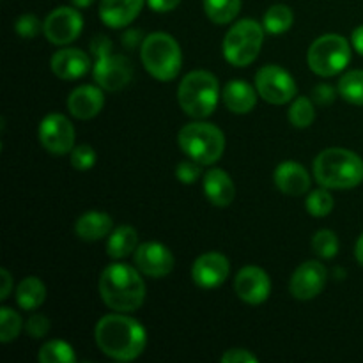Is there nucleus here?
I'll use <instances>...</instances> for the list:
<instances>
[{
    "mask_svg": "<svg viewBox=\"0 0 363 363\" xmlns=\"http://www.w3.org/2000/svg\"><path fill=\"white\" fill-rule=\"evenodd\" d=\"M96 346L108 358L119 362L137 360L145 350V328L124 312L103 315L94 328Z\"/></svg>",
    "mask_w": 363,
    "mask_h": 363,
    "instance_id": "1",
    "label": "nucleus"
},
{
    "mask_svg": "<svg viewBox=\"0 0 363 363\" xmlns=\"http://www.w3.org/2000/svg\"><path fill=\"white\" fill-rule=\"evenodd\" d=\"M140 269L116 262L103 269L99 277V294L108 308L116 312H135L144 305L145 284Z\"/></svg>",
    "mask_w": 363,
    "mask_h": 363,
    "instance_id": "2",
    "label": "nucleus"
},
{
    "mask_svg": "<svg viewBox=\"0 0 363 363\" xmlns=\"http://www.w3.org/2000/svg\"><path fill=\"white\" fill-rule=\"evenodd\" d=\"M314 177L325 188L350 190L363 181V160L350 149H325L314 160Z\"/></svg>",
    "mask_w": 363,
    "mask_h": 363,
    "instance_id": "3",
    "label": "nucleus"
},
{
    "mask_svg": "<svg viewBox=\"0 0 363 363\" xmlns=\"http://www.w3.org/2000/svg\"><path fill=\"white\" fill-rule=\"evenodd\" d=\"M220 98L218 80L209 71H190L186 77L181 80L177 89V101L194 119H206L216 110Z\"/></svg>",
    "mask_w": 363,
    "mask_h": 363,
    "instance_id": "4",
    "label": "nucleus"
},
{
    "mask_svg": "<svg viewBox=\"0 0 363 363\" xmlns=\"http://www.w3.org/2000/svg\"><path fill=\"white\" fill-rule=\"evenodd\" d=\"M140 59L151 77L160 82H170L181 73L183 53L176 39L165 32H152L144 38Z\"/></svg>",
    "mask_w": 363,
    "mask_h": 363,
    "instance_id": "5",
    "label": "nucleus"
},
{
    "mask_svg": "<svg viewBox=\"0 0 363 363\" xmlns=\"http://www.w3.org/2000/svg\"><path fill=\"white\" fill-rule=\"evenodd\" d=\"M91 52L96 57L92 66L96 84L110 92L123 91L133 78V64L119 53H112V41L106 35H96L91 43Z\"/></svg>",
    "mask_w": 363,
    "mask_h": 363,
    "instance_id": "6",
    "label": "nucleus"
},
{
    "mask_svg": "<svg viewBox=\"0 0 363 363\" xmlns=\"http://www.w3.org/2000/svg\"><path fill=\"white\" fill-rule=\"evenodd\" d=\"M177 142L184 155L201 165H213L225 151L222 130L209 123H190L181 128Z\"/></svg>",
    "mask_w": 363,
    "mask_h": 363,
    "instance_id": "7",
    "label": "nucleus"
},
{
    "mask_svg": "<svg viewBox=\"0 0 363 363\" xmlns=\"http://www.w3.org/2000/svg\"><path fill=\"white\" fill-rule=\"evenodd\" d=\"M264 32V27L250 18L236 21L223 38L222 50L227 62L236 67L250 66L261 52Z\"/></svg>",
    "mask_w": 363,
    "mask_h": 363,
    "instance_id": "8",
    "label": "nucleus"
},
{
    "mask_svg": "<svg viewBox=\"0 0 363 363\" xmlns=\"http://www.w3.org/2000/svg\"><path fill=\"white\" fill-rule=\"evenodd\" d=\"M307 62L319 77H335L351 62V45L344 35H321L308 48Z\"/></svg>",
    "mask_w": 363,
    "mask_h": 363,
    "instance_id": "9",
    "label": "nucleus"
},
{
    "mask_svg": "<svg viewBox=\"0 0 363 363\" xmlns=\"http://www.w3.org/2000/svg\"><path fill=\"white\" fill-rule=\"evenodd\" d=\"M255 89L264 101L284 105L296 96V82L284 67L277 64L262 66L255 74Z\"/></svg>",
    "mask_w": 363,
    "mask_h": 363,
    "instance_id": "10",
    "label": "nucleus"
},
{
    "mask_svg": "<svg viewBox=\"0 0 363 363\" xmlns=\"http://www.w3.org/2000/svg\"><path fill=\"white\" fill-rule=\"evenodd\" d=\"M39 142L52 155H67L74 147V128L62 113H48L39 123Z\"/></svg>",
    "mask_w": 363,
    "mask_h": 363,
    "instance_id": "11",
    "label": "nucleus"
},
{
    "mask_svg": "<svg viewBox=\"0 0 363 363\" xmlns=\"http://www.w3.org/2000/svg\"><path fill=\"white\" fill-rule=\"evenodd\" d=\"M82 28H84V18L73 7H57L52 13L46 16L45 20V38L48 39L52 45H69L74 39L80 35Z\"/></svg>",
    "mask_w": 363,
    "mask_h": 363,
    "instance_id": "12",
    "label": "nucleus"
},
{
    "mask_svg": "<svg viewBox=\"0 0 363 363\" xmlns=\"http://www.w3.org/2000/svg\"><path fill=\"white\" fill-rule=\"evenodd\" d=\"M328 280V272L318 261H307L296 268L289 282V291L296 300L307 301L323 293Z\"/></svg>",
    "mask_w": 363,
    "mask_h": 363,
    "instance_id": "13",
    "label": "nucleus"
},
{
    "mask_svg": "<svg viewBox=\"0 0 363 363\" xmlns=\"http://www.w3.org/2000/svg\"><path fill=\"white\" fill-rule=\"evenodd\" d=\"M135 264L145 277L163 279L174 269V255L165 245L147 241L138 245L135 250Z\"/></svg>",
    "mask_w": 363,
    "mask_h": 363,
    "instance_id": "14",
    "label": "nucleus"
},
{
    "mask_svg": "<svg viewBox=\"0 0 363 363\" xmlns=\"http://www.w3.org/2000/svg\"><path fill=\"white\" fill-rule=\"evenodd\" d=\"M236 294L248 305L264 303L272 293V280L259 266H245L234 280Z\"/></svg>",
    "mask_w": 363,
    "mask_h": 363,
    "instance_id": "15",
    "label": "nucleus"
},
{
    "mask_svg": "<svg viewBox=\"0 0 363 363\" xmlns=\"http://www.w3.org/2000/svg\"><path fill=\"white\" fill-rule=\"evenodd\" d=\"M230 272L229 259L220 252L202 254L191 266V279L202 289H216L227 280Z\"/></svg>",
    "mask_w": 363,
    "mask_h": 363,
    "instance_id": "16",
    "label": "nucleus"
},
{
    "mask_svg": "<svg viewBox=\"0 0 363 363\" xmlns=\"http://www.w3.org/2000/svg\"><path fill=\"white\" fill-rule=\"evenodd\" d=\"M50 67L60 80H77L91 69V59L80 48H62L53 53Z\"/></svg>",
    "mask_w": 363,
    "mask_h": 363,
    "instance_id": "17",
    "label": "nucleus"
},
{
    "mask_svg": "<svg viewBox=\"0 0 363 363\" xmlns=\"http://www.w3.org/2000/svg\"><path fill=\"white\" fill-rule=\"evenodd\" d=\"M105 105L103 91L96 85H80L67 96V110L80 121L92 119L101 112Z\"/></svg>",
    "mask_w": 363,
    "mask_h": 363,
    "instance_id": "18",
    "label": "nucleus"
},
{
    "mask_svg": "<svg viewBox=\"0 0 363 363\" xmlns=\"http://www.w3.org/2000/svg\"><path fill=\"white\" fill-rule=\"evenodd\" d=\"M144 0H101L99 18L110 28L128 27L140 14Z\"/></svg>",
    "mask_w": 363,
    "mask_h": 363,
    "instance_id": "19",
    "label": "nucleus"
},
{
    "mask_svg": "<svg viewBox=\"0 0 363 363\" xmlns=\"http://www.w3.org/2000/svg\"><path fill=\"white\" fill-rule=\"evenodd\" d=\"M275 184L282 194L303 195L311 188V174L301 163L282 162L275 169Z\"/></svg>",
    "mask_w": 363,
    "mask_h": 363,
    "instance_id": "20",
    "label": "nucleus"
},
{
    "mask_svg": "<svg viewBox=\"0 0 363 363\" xmlns=\"http://www.w3.org/2000/svg\"><path fill=\"white\" fill-rule=\"evenodd\" d=\"M204 194L213 206L227 208L234 201L236 186L225 170L211 169L204 176Z\"/></svg>",
    "mask_w": 363,
    "mask_h": 363,
    "instance_id": "21",
    "label": "nucleus"
},
{
    "mask_svg": "<svg viewBox=\"0 0 363 363\" xmlns=\"http://www.w3.org/2000/svg\"><path fill=\"white\" fill-rule=\"evenodd\" d=\"M257 89L245 80H233L223 87V103L233 113H248L257 103Z\"/></svg>",
    "mask_w": 363,
    "mask_h": 363,
    "instance_id": "22",
    "label": "nucleus"
},
{
    "mask_svg": "<svg viewBox=\"0 0 363 363\" xmlns=\"http://www.w3.org/2000/svg\"><path fill=\"white\" fill-rule=\"evenodd\" d=\"M112 216L103 211H89L74 223L77 236L84 241H99L112 233Z\"/></svg>",
    "mask_w": 363,
    "mask_h": 363,
    "instance_id": "23",
    "label": "nucleus"
},
{
    "mask_svg": "<svg viewBox=\"0 0 363 363\" xmlns=\"http://www.w3.org/2000/svg\"><path fill=\"white\" fill-rule=\"evenodd\" d=\"M138 247V234L133 227L121 225L113 229L108 236L106 243V254L112 259H124L137 250Z\"/></svg>",
    "mask_w": 363,
    "mask_h": 363,
    "instance_id": "24",
    "label": "nucleus"
},
{
    "mask_svg": "<svg viewBox=\"0 0 363 363\" xmlns=\"http://www.w3.org/2000/svg\"><path fill=\"white\" fill-rule=\"evenodd\" d=\"M46 300V287L38 277H27L16 287V301L23 311H35Z\"/></svg>",
    "mask_w": 363,
    "mask_h": 363,
    "instance_id": "25",
    "label": "nucleus"
},
{
    "mask_svg": "<svg viewBox=\"0 0 363 363\" xmlns=\"http://www.w3.org/2000/svg\"><path fill=\"white\" fill-rule=\"evenodd\" d=\"M294 14L291 11L289 6L286 4H275V6L269 7L264 14V20H262V27L268 34L279 35L284 32L289 30L293 27Z\"/></svg>",
    "mask_w": 363,
    "mask_h": 363,
    "instance_id": "26",
    "label": "nucleus"
},
{
    "mask_svg": "<svg viewBox=\"0 0 363 363\" xmlns=\"http://www.w3.org/2000/svg\"><path fill=\"white\" fill-rule=\"evenodd\" d=\"M241 0H204V11L216 25H227L240 14Z\"/></svg>",
    "mask_w": 363,
    "mask_h": 363,
    "instance_id": "27",
    "label": "nucleus"
},
{
    "mask_svg": "<svg viewBox=\"0 0 363 363\" xmlns=\"http://www.w3.org/2000/svg\"><path fill=\"white\" fill-rule=\"evenodd\" d=\"M38 360L41 363H74L77 354L66 340H50L39 350Z\"/></svg>",
    "mask_w": 363,
    "mask_h": 363,
    "instance_id": "28",
    "label": "nucleus"
},
{
    "mask_svg": "<svg viewBox=\"0 0 363 363\" xmlns=\"http://www.w3.org/2000/svg\"><path fill=\"white\" fill-rule=\"evenodd\" d=\"M339 94L351 105L363 106V71L354 69L339 80Z\"/></svg>",
    "mask_w": 363,
    "mask_h": 363,
    "instance_id": "29",
    "label": "nucleus"
},
{
    "mask_svg": "<svg viewBox=\"0 0 363 363\" xmlns=\"http://www.w3.org/2000/svg\"><path fill=\"white\" fill-rule=\"evenodd\" d=\"M315 119L314 105L308 98L300 96L293 101L289 108V121L294 128H308Z\"/></svg>",
    "mask_w": 363,
    "mask_h": 363,
    "instance_id": "30",
    "label": "nucleus"
},
{
    "mask_svg": "<svg viewBox=\"0 0 363 363\" xmlns=\"http://www.w3.org/2000/svg\"><path fill=\"white\" fill-rule=\"evenodd\" d=\"M312 250L321 259H332L339 254V238L333 230L321 229L312 238Z\"/></svg>",
    "mask_w": 363,
    "mask_h": 363,
    "instance_id": "31",
    "label": "nucleus"
},
{
    "mask_svg": "<svg viewBox=\"0 0 363 363\" xmlns=\"http://www.w3.org/2000/svg\"><path fill=\"white\" fill-rule=\"evenodd\" d=\"M21 326H23V321H21L20 314L14 312L13 308L2 307L0 311V340L4 344H9L11 340L18 339Z\"/></svg>",
    "mask_w": 363,
    "mask_h": 363,
    "instance_id": "32",
    "label": "nucleus"
},
{
    "mask_svg": "<svg viewBox=\"0 0 363 363\" xmlns=\"http://www.w3.org/2000/svg\"><path fill=\"white\" fill-rule=\"evenodd\" d=\"M333 197L330 195L328 188L323 186V190H314L312 194H308L307 197V211L308 215L318 216V218H323V216L330 215L333 209Z\"/></svg>",
    "mask_w": 363,
    "mask_h": 363,
    "instance_id": "33",
    "label": "nucleus"
},
{
    "mask_svg": "<svg viewBox=\"0 0 363 363\" xmlns=\"http://www.w3.org/2000/svg\"><path fill=\"white\" fill-rule=\"evenodd\" d=\"M14 28H16L18 34L21 35L23 39H34L35 35H39V32L45 28V23H41L35 14H21L20 18L14 23Z\"/></svg>",
    "mask_w": 363,
    "mask_h": 363,
    "instance_id": "34",
    "label": "nucleus"
},
{
    "mask_svg": "<svg viewBox=\"0 0 363 363\" xmlns=\"http://www.w3.org/2000/svg\"><path fill=\"white\" fill-rule=\"evenodd\" d=\"M96 163V151L91 145H77L71 151V165L77 170H91Z\"/></svg>",
    "mask_w": 363,
    "mask_h": 363,
    "instance_id": "35",
    "label": "nucleus"
},
{
    "mask_svg": "<svg viewBox=\"0 0 363 363\" xmlns=\"http://www.w3.org/2000/svg\"><path fill=\"white\" fill-rule=\"evenodd\" d=\"M25 332L32 339H43L50 332V319L43 314H34L25 323Z\"/></svg>",
    "mask_w": 363,
    "mask_h": 363,
    "instance_id": "36",
    "label": "nucleus"
},
{
    "mask_svg": "<svg viewBox=\"0 0 363 363\" xmlns=\"http://www.w3.org/2000/svg\"><path fill=\"white\" fill-rule=\"evenodd\" d=\"M176 176L181 183L184 184H194L199 177L202 176L201 163L195 160H188V162H181L176 169Z\"/></svg>",
    "mask_w": 363,
    "mask_h": 363,
    "instance_id": "37",
    "label": "nucleus"
},
{
    "mask_svg": "<svg viewBox=\"0 0 363 363\" xmlns=\"http://www.w3.org/2000/svg\"><path fill=\"white\" fill-rule=\"evenodd\" d=\"M259 358L255 354H252L248 350H240V347H234L229 350L227 353H223L222 363H257Z\"/></svg>",
    "mask_w": 363,
    "mask_h": 363,
    "instance_id": "38",
    "label": "nucleus"
},
{
    "mask_svg": "<svg viewBox=\"0 0 363 363\" xmlns=\"http://www.w3.org/2000/svg\"><path fill=\"white\" fill-rule=\"evenodd\" d=\"M312 98H314V101L318 105H332L333 99H335V91L328 84H321L314 89Z\"/></svg>",
    "mask_w": 363,
    "mask_h": 363,
    "instance_id": "39",
    "label": "nucleus"
},
{
    "mask_svg": "<svg viewBox=\"0 0 363 363\" xmlns=\"http://www.w3.org/2000/svg\"><path fill=\"white\" fill-rule=\"evenodd\" d=\"M149 7L156 13H169L181 4V0H147Z\"/></svg>",
    "mask_w": 363,
    "mask_h": 363,
    "instance_id": "40",
    "label": "nucleus"
},
{
    "mask_svg": "<svg viewBox=\"0 0 363 363\" xmlns=\"http://www.w3.org/2000/svg\"><path fill=\"white\" fill-rule=\"evenodd\" d=\"M0 277H2V289H0V300H6L11 293V287H13V279H11V273L7 272L6 268L0 272Z\"/></svg>",
    "mask_w": 363,
    "mask_h": 363,
    "instance_id": "41",
    "label": "nucleus"
},
{
    "mask_svg": "<svg viewBox=\"0 0 363 363\" xmlns=\"http://www.w3.org/2000/svg\"><path fill=\"white\" fill-rule=\"evenodd\" d=\"M351 41H353L354 50H357L360 55H363V25H360L358 28H354L353 35H351Z\"/></svg>",
    "mask_w": 363,
    "mask_h": 363,
    "instance_id": "42",
    "label": "nucleus"
},
{
    "mask_svg": "<svg viewBox=\"0 0 363 363\" xmlns=\"http://www.w3.org/2000/svg\"><path fill=\"white\" fill-rule=\"evenodd\" d=\"M138 35H140V32H138V30H130V32H128V34H124V38H123L124 46H130V48H133V46L137 45V43L142 41V39L138 38Z\"/></svg>",
    "mask_w": 363,
    "mask_h": 363,
    "instance_id": "43",
    "label": "nucleus"
},
{
    "mask_svg": "<svg viewBox=\"0 0 363 363\" xmlns=\"http://www.w3.org/2000/svg\"><path fill=\"white\" fill-rule=\"evenodd\" d=\"M354 255H357V261L363 266V234L360 238H358L357 247H354Z\"/></svg>",
    "mask_w": 363,
    "mask_h": 363,
    "instance_id": "44",
    "label": "nucleus"
},
{
    "mask_svg": "<svg viewBox=\"0 0 363 363\" xmlns=\"http://www.w3.org/2000/svg\"><path fill=\"white\" fill-rule=\"evenodd\" d=\"M92 2H94V0H71V4H73L74 7H80V9H84V7H89Z\"/></svg>",
    "mask_w": 363,
    "mask_h": 363,
    "instance_id": "45",
    "label": "nucleus"
}]
</instances>
